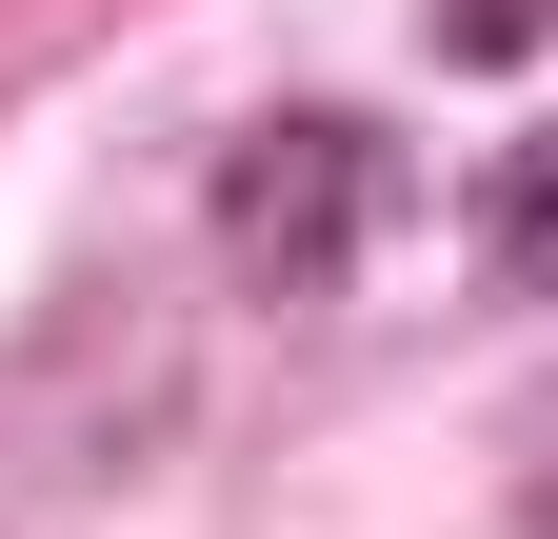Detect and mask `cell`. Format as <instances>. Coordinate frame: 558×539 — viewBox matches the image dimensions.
<instances>
[{
  "mask_svg": "<svg viewBox=\"0 0 558 539\" xmlns=\"http://www.w3.org/2000/svg\"><path fill=\"white\" fill-rule=\"evenodd\" d=\"M519 539H558V420H538V459H519Z\"/></svg>",
  "mask_w": 558,
  "mask_h": 539,
  "instance_id": "cell-4",
  "label": "cell"
},
{
  "mask_svg": "<svg viewBox=\"0 0 558 539\" xmlns=\"http://www.w3.org/2000/svg\"><path fill=\"white\" fill-rule=\"evenodd\" d=\"M379 200H399L379 120H339V100H279V120H240V141H220V180H199V220H220V260H240L259 300H319L339 260L379 240Z\"/></svg>",
  "mask_w": 558,
  "mask_h": 539,
  "instance_id": "cell-1",
  "label": "cell"
},
{
  "mask_svg": "<svg viewBox=\"0 0 558 539\" xmlns=\"http://www.w3.org/2000/svg\"><path fill=\"white\" fill-rule=\"evenodd\" d=\"M538 21H558V0H439V40H459V60H519Z\"/></svg>",
  "mask_w": 558,
  "mask_h": 539,
  "instance_id": "cell-3",
  "label": "cell"
},
{
  "mask_svg": "<svg viewBox=\"0 0 558 539\" xmlns=\"http://www.w3.org/2000/svg\"><path fill=\"white\" fill-rule=\"evenodd\" d=\"M478 260L558 300V141H538V160H499V200H478Z\"/></svg>",
  "mask_w": 558,
  "mask_h": 539,
  "instance_id": "cell-2",
  "label": "cell"
}]
</instances>
